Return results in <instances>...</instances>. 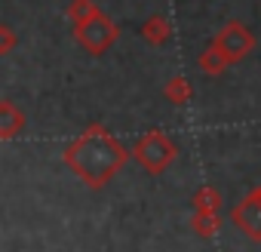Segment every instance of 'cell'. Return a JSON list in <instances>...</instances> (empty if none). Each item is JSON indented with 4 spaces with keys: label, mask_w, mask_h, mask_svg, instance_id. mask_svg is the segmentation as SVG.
Segmentation results:
<instances>
[{
    "label": "cell",
    "mask_w": 261,
    "mask_h": 252,
    "mask_svg": "<svg viewBox=\"0 0 261 252\" xmlns=\"http://www.w3.org/2000/svg\"><path fill=\"white\" fill-rule=\"evenodd\" d=\"M175 154H178V148H175V142H172L163 130H148V133L136 142V148H133L136 163H139L148 175L166 172V169L172 166Z\"/></svg>",
    "instance_id": "2"
},
{
    "label": "cell",
    "mask_w": 261,
    "mask_h": 252,
    "mask_svg": "<svg viewBox=\"0 0 261 252\" xmlns=\"http://www.w3.org/2000/svg\"><path fill=\"white\" fill-rule=\"evenodd\" d=\"M92 13H95L92 0H74V4L68 7V19H71V25H74V28H77V25H83Z\"/></svg>",
    "instance_id": "12"
},
{
    "label": "cell",
    "mask_w": 261,
    "mask_h": 252,
    "mask_svg": "<svg viewBox=\"0 0 261 252\" xmlns=\"http://www.w3.org/2000/svg\"><path fill=\"white\" fill-rule=\"evenodd\" d=\"M16 31L10 28V25H0V56H10L13 49H16Z\"/></svg>",
    "instance_id": "13"
},
{
    "label": "cell",
    "mask_w": 261,
    "mask_h": 252,
    "mask_svg": "<svg viewBox=\"0 0 261 252\" xmlns=\"http://www.w3.org/2000/svg\"><path fill=\"white\" fill-rule=\"evenodd\" d=\"M191 206H194V212H218V209H221V194H218L212 185H203V188L191 197Z\"/></svg>",
    "instance_id": "10"
},
{
    "label": "cell",
    "mask_w": 261,
    "mask_h": 252,
    "mask_svg": "<svg viewBox=\"0 0 261 252\" xmlns=\"http://www.w3.org/2000/svg\"><path fill=\"white\" fill-rule=\"evenodd\" d=\"M230 218H233V224H237L249 240L261 243V197H258L255 191H252L246 200L237 203V209L230 212Z\"/></svg>",
    "instance_id": "5"
},
{
    "label": "cell",
    "mask_w": 261,
    "mask_h": 252,
    "mask_svg": "<svg viewBox=\"0 0 261 252\" xmlns=\"http://www.w3.org/2000/svg\"><path fill=\"white\" fill-rule=\"evenodd\" d=\"M212 43L227 56V62H240V59H246V56L252 53V46H255V34H252L246 25L230 22V25H224V28L218 31V37H215Z\"/></svg>",
    "instance_id": "4"
},
{
    "label": "cell",
    "mask_w": 261,
    "mask_h": 252,
    "mask_svg": "<svg viewBox=\"0 0 261 252\" xmlns=\"http://www.w3.org/2000/svg\"><path fill=\"white\" fill-rule=\"evenodd\" d=\"M200 68H203V74H209V77H215V74H221L230 62H227V56L215 46V43H209L203 53H200V62H197Z\"/></svg>",
    "instance_id": "9"
},
{
    "label": "cell",
    "mask_w": 261,
    "mask_h": 252,
    "mask_svg": "<svg viewBox=\"0 0 261 252\" xmlns=\"http://www.w3.org/2000/svg\"><path fill=\"white\" fill-rule=\"evenodd\" d=\"M169 22H166V16H151L145 25H142V37L151 43V46H163L166 40H169Z\"/></svg>",
    "instance_id": "7"
},
{
    "label": "cell",
    "mask_w": 261,
    "mask_h": 252,
    "mask_svg": "<svg viewBox=\"0 0 261 252\" xmlns=\"http://www.w3.org/2000/svg\"><path fill=\"white\" fill-rule=\"evenodd\" d=\"M221 228V218L218 212H194L191 215V231L200 237V240H212Z\"/></svg>",
    "instance_id": "8"
},
{
    "label": "cell",
    "mask_w": 261,
    "mask_h": 252,
    "mask_svg": "<svg viewBox=\"0 0 261 252\" xmlns=\"http://www.w3.org/2000/svg\"><path fill=\"white\" fill-rule=\"evenodd\" d=\"M129 160V151L105 130V126H86V130L65 148L68 169L92 191L105 188Z\"/></svg>",
    "instance_id": "1"
},
{
    "label": "cell",
    "mask_w": 261,
    "mask_h": 252,
    "mask_svg": "<svg viewBox=\"0 0 261 252\" xmlns=\"http://www.w3.org/2000/svg\"><path fill=\"white\" fill-rule=\"evenodd\" d=\"M74 37L80 40V46H83L86 53L101 56V53H108V49L117 43V25H114L101 10H95L83 25L74 28Z\"/></svg>",
    "instance_id": "3"
},
{
    "label": "cell",
    "mask_w": 261,
    "mask_h": 252,
    "mask_svg": "<svg viewBox=\"0 0 261 252\" xmlns=\"http://www.w3.org/2000/svg\"><path fill=\"white\" fill-rule=\"evenodd\" d=\"M166 98L172 105H188L191 102V83H188V77H172L166 83Z\"/></svg>",
    "instance_id": "11"
},
{
    "label": "cell",
    "mask_w": 261,
    "mask_h": 252,
    "mask_svg": "<svg viewBox=\"0 0 261 252\" xmlns=\"http://www.w3.org/2000/svg\"><path fill=\"white\" fill-rule=\"evenodd\" d=\"M25 130V114L10 98L0 102V139H16Z\"/></svg>",
    "instance_id": "6"
},
{
    "label": "cell",
    "mask_w": 261,
    "mask_h": 252,
    "mask_svg": "<svg viewBox=\"0 0 261 252\" xmlns=\"http://www.w3.org/2000/svg\"><path fill=\"white\" fill-rule=\"evenodd\" d=\"M255 194H258V197H261V188H255Z\"/></svg>",
    "instance_id": "14"
}]
</instances>
